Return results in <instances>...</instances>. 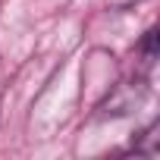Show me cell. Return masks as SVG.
<instances>
[{"instance_id":"obj_1","label":"cell","mask_w":160,"mask_h":160,"mask_svg":"<svg viewBox=\"0 0 160 160\" xmlns=\"http://www.w3.org/2000/svg\"><path fill=\"white\" fill-rule=\"evenodd\" d=\"M144 50H148L151 57H154V50H157V32H154V28H151L148 38H144Z\"/></svg>"}]
</instances>
